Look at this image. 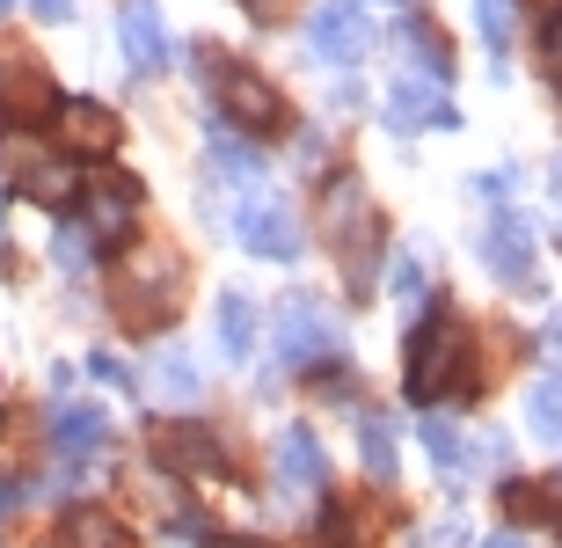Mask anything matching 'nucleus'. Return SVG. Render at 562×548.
Listing matches in <instances>:
<instances>
[{
	"label": "nucleus",
	"instance_id": "2",
	"mask_svg": "<svg viewBox=\"0 0 562 548\" xmlns=\"http://www.w3.org/2000/svg\"><path fill=\"white\" fill-rule=\"evenodd\" d=\"M322 234L336 242L344 256V278H351V293H373V264H380V220H373V198L358 176H336L329 198H322Z\"/></svg>",
	"mask_w": 562,
	"mask_h": 548
},
{
	"label": "nucleus",
	"instance_id": "23",
	"mask_svg": "<svg viewBox=\"0 0 562 548\" xmlns=\"http://www.w3.org/2000/svg\"><path fill=\"white\" fill-rule=\"evenodd\" d=\"M424 454H431L446 476H453V468H475V446L460 439V424H446V417H424Z\"/></svg>",
	"mask_w": 562,
	"mask_h": 548
},
{
	"label": "nucleus",
	"instance_id": "12",
	"mask_svg": "<svg viewBox=\"0 0 562 548\" xmlns=\"http://www.w3.org/2000/svg\"><path fill=\"white\" fill-rule=\"evenodd\" d=\"M59 139H66V154H110L117 139H125V125H117V110L110 103H95V96H66L59 110Z\"/></svg>",
	"mask_w": 562,
	"mask_h": 548
},
{
	"label": "nucleus",
	"instance_id": "29",
	"mask_svg": "<svg viewBox=\"0 0 562 548\" xmlns=\"http://www.w3.org/2000/svg\"><path fill=\"white\" fill-rule=\"evenodd\" d=\"M95 380H110V388H139V373H132L117 351H95Z\"/></svg>",
	"mask_w": 562,
	"mask_h": 548
},
{
	"label": "nucleus",
	"instance_id": "18",
	"mask_svg": "<svg viewBox=\"0 0 562 548\" xmlns=\"http://www.w3.org/2000/svg\"><path fill=\"white\" fill-rule=\"evenodd\" d=\"M212 169L227 176V183H241V190H263V154L234 125H212Z\"/></svg>",
	"mask_w": 562,
	"mask_h": 548
},
{
	"label": "nucleus",
	"instance_id": "30",
	"mask_svg": "<svg viewBox=\"0 0 562 548\" xmlns=\"http://www.w3.org/2000/svg\"><path fill=\"white\" fill-rule=\"evenodd\" d=\"M468 541V527H460V519H438L431 534H424V548H460Z\"/></svg>",
	"mask_w": 562,
	"mask_h": 548
},
{
	"label": "nucleus",
	"instance_id": "14",
	"mask_svg": "<svg viewBox=\"0 0 562 548\" xmlns=\"http://www.w3.org/2000/svg\"><path fill=\"white\" fill-rule=\"evenodd\" d=\"M103 439H110V424H103V410H88V402H66L59 417H52V454H59L66 476L95 461V454H103Z\"/></svg>",
	"mask_w": 562,
	"mask_h": 548
},
{
	"label": "nucleus",
	"instance_id": "26",
	"mask_svg": "<svg viewBox=\"0 0 562 548\" xmlns=\"http://www.w3.org/2000/svg\"><path fill=\"white\" fill-rule=\"evenodd\" d=\"M475 30L490 44V59H504L512 52V0H475Z\"/></svg>",
	"mask_w": 562,
	"mask_h": 548
},
{
	"label": "nucleus",
	"instance_id": "41",
	"mask_svg": "<svg viewBox=\"0 0 562 548\" xmlns=\"http://www.w3.org/2000/svg\"><path fill=\"white\" fill-rule=\"evenodd\" d=\"M555 490H562V476H555Z\"/></svg>",
	"mask_w": 562,
	"mask_h": 548
},
{
	"label": "nucleus",
	"instance_id": "34",
	"mask_svg": "<svg viewBox=\"0 0 562 548\" xmlns=\"http://www.w3.org/2000/svg\"><path fill=\"white\" fill-rule=\"evenodd\" d=\"M15 505H22V490L8 483V476H0V527H8V512H15Z\"/></svg>",
	"mask_w": 562,
	"mask_h": 548
},
{
	"label": "nucleus",
	"instance_id": "39",
	"mask_svg": "<svg viewBox=\"0 0 562 548\" xmlns=\"http://www.w3.org/2000/svg\"><path fill=\"white\" fill-rule=\"evenodd\" d=\"M8 8H15V0H0V15H8Z\"/></svg>",
	"mask_w": 562,
	"mask_h": 548
},
{
	"label": "nucleus",
	"instance_id": "40",
	"mask_svg": "<svg viewBox=\"0 0 562 548\" xmlns=\"http://www.w3.org/2000/svg\"><path fill=\"white\" fill-rule=\"evenodd\" d=\"M395 8H409V0H395Z\"/></svg>",
	"mask_w": 562,
	"mask_h": 548
},
{
	"label": "nucleus",
	"instance_id": "6",
	"mask_svg": "<svg viewBox=\"0 0 562 548\" xmlns=\"http://www.w3.org/2000/svg\"><path fill=\"white\" fill-rule=\"evenodd\" d=\"M234 234H241V249L263 256V264H292V256H300V212H292L285 198H263V190H249V205L234 212Z\"/></svg>",
	"mask_w": 562,
	"mask_h": 548
},
{
	"label": "nucleus",
	"instance_id": "8",
	"mask_svg": "<svg viewBox=\"0 0 562 548\" xmlns=\"http://www.w3.org/2000/svg\"><path fill=\"white\" fill-rule=\"evenodd\" d=\"M482 264L497 286H533V234L512 205H490V227H482Z\"/></svg>",
	"mask_w": 562,
	"mask_h": 548
},
{
	"label": "nucleus",
	"instance_id": "1",
	"mask_svg": "<svg viewBox=\"0 0 562 548\" xmlns=\"http://www.w3.org/2000/svg\"><path fill=\"white\" fill-rule=\"evenodd\" d=\"M468 373H475L468 322H460L453 307H431V322H417V337H409V373H402L409 402H424V410H431L438 395H468V388H475Z\"/></svg>",
	"mask_w": 562,
	"mask_h": 548
},
{
	"label": "nucleus",
	"instance_id": "22",
	"mask_svg": "<svg viewBox=\"0 0 562 548\" xmlns=\"http://www.w3.org/2000/svg\"><path fill=\"white\" fill-rule=\"evenodd\" d=\"M66 541L74 548H132V534L110 519V512H95V505H81L74 519H66Z\"/></svg>",
	"mask_w": 562,
	"mask_h": 548
},
{
	"label": "nucleus",
	"instance_id": "10",
	"mask_svg": "<svg viewBox=\"0 0 562 548\" xmlns=\"http://www.w3.org/2000/svg\"><path fill=\"white\" fill-rule=\"evenodd\" d=\"M387 125L395 132H417V125H460V110L446 103V81L417 74V66H402L395 88H387Z\"/></svg>",
	"mask_w": 562,
	"mask_h": 548
},
{
	"label": "nucleus",
	"instance_id": "7",
	"mask_svg": "<svg viewBox=\"0 0 562 548\" xmlns=\"http://www.w3.org/2000/svg\"><path fill=\"white\" fill-rule=\"evenodd\" d=\"M307 52H314V59H329V66H358L366 52H373V22H366V8H358V0H329V8H314Z\"/></svg>",
	"mask_w": 562,
	"mask_h": 548
},
{
	"label": "nucleus",
	"instance_id": "21",
	"mask_svg": "<svg viewBox=\"0 0 562 548\" xmlns=\"http://www.w3.org/2000/svg\"><path fill=\"white\" fill-rule=\"evenodd\" d=\"M526 424H533L541 439H555V446H562V366L533 380V395H526Z\"/></svg>",
	"mask_w": 562,
	"mask_h": 548
},
{
	"label": "nucleus",
	"instance_id": "16",
	"mask_svg": "<svg viewBox=\"0 0 562 548\" xmlns=\"http://www.w3.org/2000/svg\"><path fill=\"white\" fill-rule=\"evenodd\" d=\"M278 483H285V497H307V490L329 483V454H322V439L307 424L278 432Z\"/></svg>",
	"mask_w": 562,
	"mask_h": 548
},
{
	"label": "nucleus",
	"instance_id": "4",
	"mask_svg": "<svg viewBox=\"0 0 562 548\" xmlns=\"http://www.w3.org/2000/svg\"><path fill=\"white\" fill-rule=\"evenodd\" d=\"M278 359L300 373V366H329L344 359V322L322 307V300H285L278 307Z\"/></svg>",
	"mask_w": 562,
	"mask_h": 548
},
{
	"label": "nucleus",
	"instance_id": "5",
	"mask_svg": "<svg viewBox=\"0 0 562 548\" xmlns=\"http://www.w3.org/2000/svg\"><path fill=\"white\" fill-rule=\"evenodd\" d=\"M212 74H220L212 96H220V110H227L234 132H278V125H285V96H278L256 66H227V59H220Z\"/></svg>",
	"mask_w": 562,
	"mask_h": 548
},
{
	"label": "nucleus",
	"instance_id": "31",
	"mask_svg": "<svg viewBox=\"0 0 562 548\" xmlns=\"http://www.w3.org/2000/svg\"><path fill=\"white\" fill-rule=\"evenodd\" d=\"M30 8H37V22H66L74 15V0H30Z\"/></svg>",
	"mask_w": 562,
	"mask_h": 548
},
{
	"label": "nucleus",
	"instance_id": "24",
	"mask_svg": "<svg viewBox=\"0 0 562 548\" xmlns=\"http://www.w3.org/2000/svg\"><path fill=\"white\" fill-rule=\"evenodd\" d=\"M358 454H366V468H373V483H395V424L387 417L358 424Z\"/></svg>",
	"mask_w": 562,
	"mask_h": 548
},
{
	"label": "nucleus",
	"instance_id": "35",
	"mask_svg": "<svg viewBox=\"0 0 562 548\" xmlns=\"http://www.w3.org/2000/svg\"><path fill=\"white\" fill-rule=\"evenodd\" d=\"M526 8H533L541 22H562V0H526Z\"/></svg>",
	"mask_w": 562,
	"mask_h": 548
},
{
	"label": "nucleus",
	"instance_id": "37",
	"mask_svg": "<svg viewBox=\"0 0 562 548\" xmlns=\"http://www.w3.org/2000/svg\"><path fill=\"white\" fill-rule=\"evenodd\" d=\"M212 548H271V541H249V534H227V541H212Z\"/></svg>",
	"mask_w": 562,
	"mask_h": 548
},
{
	"label": "nucleus",
	"instance_id": "17",
	"mask_svg": "<svg viewBox=\"0 0 562 548\" xmlns=\"http://www.w3.org/2000/svg\"><path fill=\"white\" fill-rule=\"evenodd\" d=\"M117 44H125L132 74H161V66H168V30H161V15H154L146 0L117 8Z\"/></svg>",
	"mask_w": 562,
	"mask_h": 548
},
{
	"label": "nucleus",
	"instance_id": "28",
	"mask_svg": "<svg viewBox=\"0 0 562 548\" xmlns=\"http://www.w3.org/2000/svg\"><path fill=\"white\" fill-rule=\"evenodd\" d=\"M387 286H395L402 300H424V264H417V256H395V271H387Z\"/></svg>",
	"mask_w": 562,
	"mask_h": 548
},
{
	"label": "nucleus",
	"instance_id": "19",
	"mask_svg": "<svg viewBox=\"0 0 562 548\" xmlns=\"http://www.w3.org/2000/svg\"><path fill=\"white\" fill-rule=\"evenodd\" d=\"M154 395H161V402H198V395H205V373H198V359L168 344L161 359H154Z\"/></svg>",
	"mask_w": 562,
	"mask_h": 548
},
{
	"label": "nucleus",
	"instance_id": "9",
	"mask_svg": "<svg viewBox=\"0 0 562 548\" xmlns=\"http://www.w3.org/2000/svg\"><path fill=\"white\" fill-rule=\"evenodd\" d=\"M8 190L30 198V205L59 212L66 198H74V161H66V154H44V147H8Z\"/></svg>",
	"mask_w": 562,
	"mask_h": 548
},
{
	"label": "nucleus",
	"instance_id": "33",
	"mask_svg": "<svg viewBox=\"0 0 562 548\" xmlns=\"http://www.w3.org/2000/svg\"><path fill=\"white\" fill-rule=\"evenodd\" d=\"M285 8H292V0H249V15H256V22H278Z\"/></svg>",
	"mask_w": 562,
	"mask_h": 548
},
{
	"label": "nucleus",
	"instance_id": "15",
	"mask_svg": "<svg viewBox=\"0 0 562 548\" xmlns=\"http://www.w3.org/2000/svg\"><path fill=\"white\" fill-rule=\"evenodd\" d=\"M81 198H88V234H95V242H117V234L139 220L146 190H139V176H103V183H88Z\"/></svg>",
	"mask_w": 562,
	"mask_h": 548
},
{
	"label": "nucleus",
	"instance_id": "32",
	"mask_svg": "<svg viewBox=\"0 0 562 548\" xmlns=\"http://www.w3.org/2000/svg\"><path fill=\"white\" fill-rule=\"evenodd\" d=\"M322 548H358V534L344 527V519H329V534H322Z\"/></svg>",
	"mask_w": 562,
	"mask_h": 548
},
{
	"label": "nucleus",
	"instance_id": "36",
	"mask_svg": "<svg viewBox=\"0 0 562 548\" xmlns=\"http://www.w3.org/2000/svg\"><path fill=\"white\" fill-rule=\"evenodd\" d=\"M482 548H526V534H512V527H504V534H490Z\"/></svg>",
	"mask_w": 562,
	"mask_h": 548
},
{
	"label": "nucleus",
	"instance_id": "27",
	"mask_svg": "<svg viewBox=\"0 0 562 548\" xmlns=\"http://www.w3.org/2000/svg\"><path fill=\"white\" fill-rule=\"evenodd\" d=\"M504 512L512 519H555V497H541V483H504Z\"/></svg>",
	"mask_w": 562,
	"mask_h": 548
},
{
	"label": "nucleus",
	"instance_id": "38",
	"mask_svg": "<svg viewBox=\"0 0 562 548\" xmlns=\"http://www.w3.org/2000/svg\"><path fill=\"white\" fill-rule=\"evenodd\" d=\"M548 183H555V190H562V161H555V169H548Z\"/></svg>",
	"mask_w": 562,
	"mask_h": 548
},
{
	"label": "nucleus",
	"instance_id": "25",
	"mask_svg": "<svg viewBox=\"0 0 562 548\" xmlns=\"http://www.w3.org/2000/svg\"><path fill=\"white\" fill-rule=\"evenodd\" d=\"M52 264H59L66 278H81L88 264H95V234H88V220H66V227L52 234Z\"/></svg>",
	"mask_w": 562,
	"mask_h": 548
},
{
	"label": "nucleus",
	"instance_id": "20",
	"mask_svg": "<svg viewBox=\"0 0 562 548\" xmlns=\"http://www.w3.org/2000/svg\"><path fill=\"white\" fill-rule=\"evenodd\" d=\"M220 351H227V359H256V307H249V293H220Z\"/></svg>",
	"mask_w": 562,
	"mask_h": 548
},
{
	"label": "nucleus",
	"instance_id": "3",
	"mask_svg": "<svg viewBox=\"0 0 562 548\" xmlns=\"http://www.w3.org/2000/svg\"><path fill=\"white\" fill-rule=\"evenodd\" d=\"M176 293H183V256L161 249V242H146L117 264V315L132 329H161L176 315Z\"/></svg>",
	"mask_w": 562,
	"mask_h": 548
},
{
	"label": "nucleus",
	"instance_id": "13",
	"mask_svg": "<svg viewBox=\"0 0 562 548\" xmlns=\"http://www.w3.org/2000/svg\"><path fill=\"white\" fill-rule=\"evenodd\" d=\"M154 454H161V468H176V476H220V468H227V446L212 439L205 424H161V432H154Z\"/></svg>",
	"mask_w": 562,
	"mask_h": 548
},
{
	"label": "nucleus",
	"instance_id": "11",
	"mask_svg": "<svg viewBox=\"0 0 562 548\" xmlns=\"http://www.w3.org/2000/svg\"><path fill=\"white\" fill-rule=\"evenodd\" d=\"M0 110H8L15 125L59 110V88H52V74H44L30 52H0Z\"/></svg>",
	"mask_w": 562,
	"mask_h": 548
}]
</instances>
